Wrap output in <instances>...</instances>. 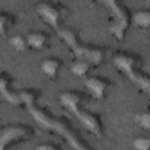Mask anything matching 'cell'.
I'll list each match as a JSON object with an SVG mask.
<instances>
[{
    "instance_id": "6da1fadb",
    "label": "cell",
    "mask_w": 150,
    "mask_h": 150,
    "mask_svg": "<svg viewBox=\"0 0 150 150\" xmlns=\"http://www.w3.org/2000/svg\"><path fill=\"white\" fill-rule=\"evenodd\" d=\"M28 112L32 115V117L45 129L52 130L60 135L62 138L67 141L69 146L73 150H91L75 132V130L62 118L54 117L49 115L46 110L41 109L36 105V102H28L25 104Z\"/></svg>"
},
{
    "instance_id": "7a4b0ae2",
    "label": "cell",
    "mask_w": 150,
    "mask_h": 150,
    "mask_svg": "<svg viewBox=\"0 0 150 150\" xmlns=\"http://www.w3.org/2000/svg\"><path fill=\"white\" fill-rule=\"evenodd\" d=\"M84 100V93L79 90H68L63 91L60 95V102L62 103V105L66 107L88 131H90L93 135L97 137H101L103 134L101 121L97 117V115L81 107V103Z\"/></svg>"
},
{
    "instance_id": "3957f363",
    "label": "cell",
    "mask_w": 150,
    "mask_h": 150,
    "mask_svg": "<svg viewBox=\"0 0 150 150\" xmlns=\"http://www.w3.org/2000/svg\"><path fill=\"white\" fill-rule=\"evenodd\" d=\"M56 32L59 36L62 39V41L73 52L76 59H86L90 61L94 66H98L103 61V56H104L103 50L100 47L82 43L79 40L77 34L73 29L68 27H61Z\"/></svg>"
},
{
    "instance_id": "277c9868",
    "label": "cell",
    "mask_w": 150,
    "mask_h": 150,
    "mask_svg": "<svg viewBox=\"0 0 150 150\" xmlns=\"http://www.w3.org/2000/svg\"><path fill=\"white\" fill-rule=\"evenodd\" d=\"M112 62L121 71L127 75V77L131 82H134L138 88H141L150 96V76L139 70V61L136 56L131 54L120 53L114 56Z\"/></svg>"
},
{
    "instance_id": "5b68a950",
    "label": "cell",
    "mask_w": 150,
    "mask_h": 150,
    "mask_svg": "<svg viewBox=\"0 0 150 150\" xmlns=\"http://www.w3.org/2000/svg\"><path fill=\"white\" fill-rule=\"evenodd\" d=\"M101 4L108 7L112 16V21L109 26V32L112 35H115L118 40H123L131 19L127 6L123 2L116 0H105V1H101Z\"/></svg>"
},
{
    "instance_id": "8992f818",
    "label": "cell",
    "mask_w": 150,
    "mask_h": 150,
    "mask_svg": "<svg viewBox=\"0 0 150 150\" xmlns=\"http://www.w3.org/2000/svg\"><path fill=\"white\" fill-rule=\"evenodd\" d=\"M36 8L39 14L45 19V21L48 22L52 27H54L55 30H59L61 28L60 26L61 18L64 13V7L61 4L45 1V2H40Z\"/></svg>"
},
{
    "instance_id": "52a82bcc",
    "label": "cell",
    "mask_w": 150,
    "mask_h": 150,
    "mask_svg": "<svg viewBox=\"0 0 150 150\" xmlns=\"http://www.w3.org/2000/svg\"><path fill=\"white\" fill-rule=\"evenodd\" d=\"M29 132V127L23 124H11L1 129L0 134V150H6L8 145L18 139H22Z\"/></svg>"
},
{
    "instance_id": "ba28073f",
    "label": "cell",
    "mask_w": 150,
    "mask_h": 150,
    "mask_svg": "<svg viewBox=\"0 0 150 150\" xmlns=\"http://www.w3.org/2000/svg\"><path fill=\"white\" fill-rule=\"evenodd\" d=\"M110 82L107 77H103V76H98V75H95V76H89L84 80V86L87 87L88 91L95 97V98H102L105 94V90L107 88L109 87Z\"/></svg>"
},
{
    "instance_id": "9c48e42d",
    "label": "cell",
    "mask_w": 150,
    "mask_h": 150,
    "mask_svg": "<svg viewBox=\"0 0 150 150\" xmlns=\"http://www.w3.org/2000/svg\"><path fill=\"white\" fill-rule=\"evenodd\" d=\"M0 91L2 97L12 105H19L22 103V100L20 97V94L13 90L12 88V80L11 76L6 73L1 74L0 77Z\"/></svg>"
},
{
    "instance_id": "30bf717a",
    "label": "cell",
    "mask_w": 150,
    "mask_h": 150,
    "mask_svg": "<svg viewBox=\"0 0 150 150\" xmlns=\"http://www.w3.org/2000/svg\"><path fill=\"white\" fill-rule=\"evenodd\" d=\"M61 67V60L59 57H47L41 62L42 71L50 79H54L57 75V71Z\"/></svg>"
},
{
    "instance_id": "8fae6325",
    "label": "cell",
    "mask_w": 150,
    "mask_h": 150,
    "mask_svg": "<svg viewBox=\"0 0 150 150\" xmlns=\"http://www.w3.org/2000/svg\"><path fill=\"white\" fill-rule=\"evenodd\" d=\"M26 38H27L28 46L32 48H35V49H42L48 41V35L40 30L28 33V35Z\"/></svg>"
},
{
    "instance_id": "7c38bea8",
    "label": "cell",
    "mask_w": 150,
    "mask_h": 150,
    "mask_svg": "<svg viewBox=\"0 0 150 150\" xmlns=\"http://www.w3.org/2000/svg\"><path fill=\"white\" fill-rule=\"evenodd\" d=\"M91 66H94V64L90 61L86 60V59H76L70 64V71L75 76L82 77V76L87 75V73L89 71V69H90Z\"/></svg>"
},
{
    "instance_id": "4fadbf2b",
    "label": "cell",
    "mask_w": 150,
    "mask_h": 150,
    "mask_svg": "<svg viewBox=\"0 0 150 150\" xmlns=\"http://www.w3.org/2000/svg\"><path fill=\"white\" fill-rule=\"evenodd\" d=\"M132 19L135 23L139 27H149L150 26V7L139 8L132 14Z\"/></svg>"
},
{
    "instance_id": "5bb4252c",
    "label": "cell",
    "mask_w": 150,
    "mask_h": 150,
    "mask_svg": "<svg viewBox=\"0 0 150 150\" xmlns=\"http://www.w3.org/2000/svg\"><path fill=\"white\" fill-rule=\"evenodd\" d=\"M13 22H14L13 14H11L6 11H1V13H0V33H1V35L6 34L7 28H9V26Z\"/></svg>"
},
{
    "instance_id": "9a60e30c",
    "label": "cell",
    "mask_w": 150,
    "mask_h": 150,
    "mask_svg": "<svg viewBox=\"0 0 150 150\" xmlns=\"http://www.w3.org/2000/svg\"><path fill=\"white\" fill-rule=\"evenodd\" d=\"M9 43L19 52H22L27 48L28 46V42H27V38L22 36L21 34H16V35H13L11 39H9Z\"/></svg>"
},
{
    "instance_id": "2e32d148",
    "label": "cell",
    "mask_w": 150,
    "mask_h": 150,
    "mask_svg": "<svg viewBox=\"0 0 150 150\" xmlns=\"http://www.w3.org/2000/svg\"><path fill=\"white\" fill-rule=\"evenodd\" d=\"M135 122L143 129L150 130V111H142L135 115Z\"/></svg>"
},
{
    "instance_id": "e0dca14e",
    "label": "cell",
    "mask_w": 150,
    "mask_h": 150,
    "mask_svg": "<svg viewBox=\"0 0 150 150\" xmlns=\"http://www.w3.org/2000/svg\"><path fill=\"white\" fill-rule=\"evenodd\" d=\"M132 146L136 150H150V137L138 136L132 139Z\"/></svg>"
},
{
    "instance_id": "ac0fdd59",
    "label": "cell",
    "mask_w": 150,
    "mask_h": 150,
    "mask_svg": "<svg viewBox=\"0 0 150 150\" xmlns=\"http://www.w3.org/2000/svg\"><path fill=\"white\" fill-rule=\"evenodd\" d=\"M35 150H57L56 145L54 144H50V143H42V144H39Z\"/></svg>"
}]
</instances>
